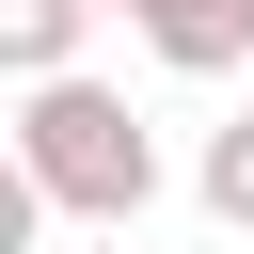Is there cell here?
<instances>
[{
  "instance_id": "8992f818",
  "label": "cell",
  "mask_w": 254,
  "mask_h": 254,
  "mask_svg": "<svg viewBox=\"0 0 254 254\" xmlns=\"http://www.w3.org/2000/svg\"><path fill=\"white\" fill-rule=\"evenodd\" d=\"M111 16H127V0H111Z\"/></svg>"
},
{
  "instance_id": "7a4b0ae2",
  "label": "cell",
  "mask_w": 254,
  "mask_h": 254,
  "mask_svg": "<svg viewBox=\"0 0 254 254\" xmlns=\"http://www.w3.org/2000/svg\"><path fill=\"white\" fill-rule=\"evenodd\" d=\"M127 32H143L175 79H238V64H254V0H127Z\"/></svg>"
},
{
  "instance_id": "5b68a950",
  "label": "cell",
  "mask_w": 254,
  "mask_h": 254,
  "mask_svg": "<svg viewBox=\"0 0 254 254\" xmlns=\"http://www.w3.org/2000/svg\"><path fill=\"white\" fill-rule=\"evenodd\" d=\"M95 254H143V238H127V222H95Z\"/></svg>"
},
{
  "instance_id": "6da1fadb",
  "label": "cell",
  "mask_w": 254,
  "mask_h": 254,
  "mask_svg": "<svg viewBox=\"0 0 254 254\" xmlns=\"http://www.w3.org/2000/svg\"><path fill=\"white\" fill-rule=\"evenodd\" d=\"M16 175L64 206V222H143L159 206V127L111 95V79H16Z\"/></svg>"
},
{
  "instance_id": "3957f363",
  "label": "cell",
  "mask_w": 254,
  "mask_h": 254,
  "mask_svg": "<svg viewBox=\"0 0 254 254\" xmlns=\"http://www.w3.org/2000/svg\"><path fill=\"white\" fill-rule=\"evenodd\" d=\"M95 16H111V0H0V64H16V79H64Z\"/></svg>"
},
{
  "instance_id": "277c9868",
  "label": "cell",
  "mask_w": 254,
  "mask_h": 254,
  "mask_svg": "<svg viewBox=\"0 0 254 254\" xmlns=\"http://www.w3.org/2000/svg\"><path fill=\"white\" fill-rule=\"evenodd\" d=\"M190 190H206V222H254V111H238V127H206Z\"/></svg>"
}]
</instances>
